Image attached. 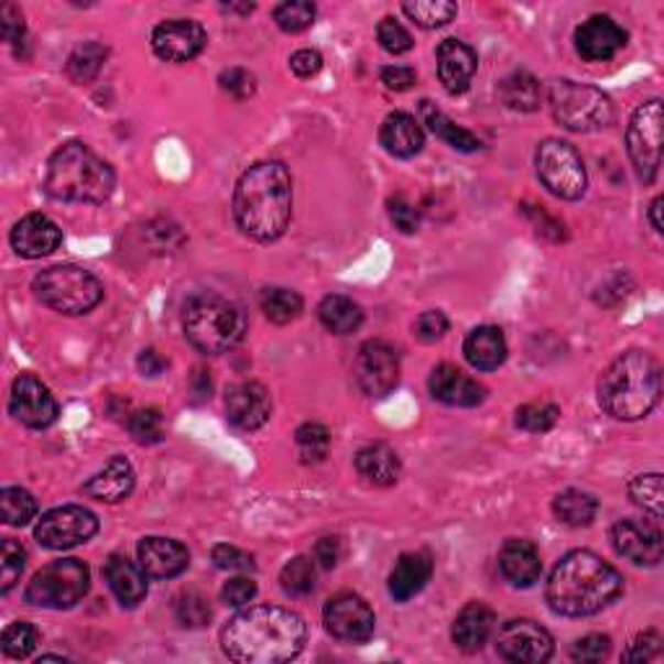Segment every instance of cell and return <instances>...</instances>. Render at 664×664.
<instances>
[{
	"label": "cell",
	"instance_id": "1",
	"mask_svg": "<svg viewBox=\"0 0 664 664\" xmlns=\"http://www.w3.org/2000/svg\"><path fill=\"white\" fill-rule=\"evenodd\" d=\"M306 644L302 616L275 605H254L237 612L221 631L224 654L239 664H281Z\"/></svg>",
	"mask_w": 664,
	"mask_h": 664
},
{
	"label": "cell",
	"instance_id": "2",
	"mask_svg": "<svg viewBox=\"0 0 664 664\" xmlns=\"http://www.w3.org/2000/svg\"><path fill=\"white\" fill-rule=\"evenodd\" d=\"M294 189L281 162H258L247 170L233 189V218L250 239L273 242L289 229Z\"/></svg>",
	"mask_w": 664,
	"mask_h": 664
},
{
	"label": "cell",
	"instance_id": "3",
	"mask_svg": "<svg viewBox=\"0 0 664 664\" xmlns=\"http://www.w3.org/2000/svg\"><path fill=\"white\" fill-rule=\"evenodd\" d=\"M623 592V576L592 551H572L553 568L545 597L553 612L587 618L610 608Z\"/></svg>",
	"mask_w": 664,
	"mask_h": 664
},
{
	"label": "cell",
	"instance_id": "4",
	"mask_svg": "<svg viewBox=\"0 0 664 664\" xmlns=\"http://www.w3.org/2000/svg\"><path fill=\"white\" fill-rule=\"evenodd\" d=\"M600 405L616 421H641L654 411L662 395V367L646 350H629L605 369Z\"/></svg>",
	"mask_w": 664,
	"mask_h": 664
},
{
	"label": "cell",
	"instance_id": "5",
	"mask_svg": "<svg viewBox=\"0 0 664 664\" xmlns=\"http://www.w3.org/2000/svg\"><path fill=\"white\" fill-rule=\"evenodd\" d=\"M45 189L55 200L99 206L115 193V170L86 143L70 141L50 156Z\"/></svg>",
	"mask_w": 664,
	"mask_h": 664
},
{
	"label": "cell",
	"instance_id": "6",
	"mask_svg": "<svg viewBox=\"0 0 664 664\" xmlns=\"http://www.w3.org/2000/svg\"><path fill=\"white\" fill-rule=\"evenodd\" d=\"M185 338L200 353L218 356L226 353L244 338L247 333V315L242 306L229 302L218 294H200L193 296L185 306Z\"/></svg>",
	"mask_w": 664,
	"mask_h": 664
},
{
	"label": "cell",
	"instance_id": "7",
	"mask_svg": "<svg viewBox=\"0 0 664 664\" xmlns=\"http://www.w3.org/2000/svg\"><path fill=\"white\" fill-rule=\"evenodd\" d=\"M32 289L42 304L68 317L89 315L94 306L105 298L101 283L89 270L78 265H53L42 270Z\"/></svg>",
	"mask_w": 664,
	"mask_h": 664
},
{
	"label": "cell",
	"instance_id": "8",
	"mask_svg": "<svg viewBox=\"0 0 664 664\" xmlns=\"http://www.w3.org/2000/svg\"><path fill=\"white\" fill-rule=\"evenodd\" d=\"M548 105L560 126L574 133H592L616 120V107L608 94L576 81H553L548 86Z\"/></svg>",
	"mask_w": 664,
	"mask_h": 664
},
{
	"label": "cell",
	"instance_id": "9",
	"mask_svg": "<svg viewBox=\"0 0 664 664\" xmlns=\"http://www.w3.org/2000/svg\"><path fill=\"white\" fill-rule=\"evenodd\" d=\"M89 566L78 558L55 560L34 574L26 587V602L34 608L68 610L78 605L89 592Z\"/></svg>",
	"mask_w": 664,
	"mask_h": 664
},
{
	"label": "cell",
	"instance_id": "10",
	"mask_svg": "<svg viewBox=\"0 0 664 664\" xmlns=\"http://www.w3.org/2000/svg\"><path fill=\"white\" fill-rule=\"evenodd\" d=\"M537 177L551 195L560 200H579L587 193V170L579 151L572 143L548 138L537 145L535 153Z\"/></svg>",
	"mask_w": 664,
	"mask_h": 664
},
{
	"label": "cell",
	"instance_id": "11",
	"mask_svg": "<svg viewBox=\"0 0 664 664\" xmlns=\"http://www.w3.org/2000/svg\"><path fill=\"white\" fill-rule=\"evenodd\" d=\"M99 532V520L89 509L68 507L50 509L47 514H42V520L34 527V540L47 551H68L76 545L89 543V540Z\"/></svg>",
	"mask_w": 664,
	"mask_h": 664
},
{
	"label": "cell",
	"instance_id": "12",
	"mask_svg": "<svg viewBox=\"0 0 664 664\" xmlns=\"http://www.w3.org/2000/svg\"><path fill=\"white\" fill-rule=\"evenodd\" d=\"M629 156L636 174L644 182H654L662 164V101L652 99L641 105L631 117L629 135Z\"/></svg>",
	"mask_w": 664,
	"mask_h": 664
},
{
	"label": "cell",
	"instance_id": "13",
	"mask_svg": "<svg viewBox=\"0 0 664 664\" xmlns=\"http://www.w3.org/2000/svg\"><path fill=\"white\" fill-rule=\"evenodd\" d=\"M356 382L369 398H387L400 382V356L387 340H367L353 363Z\"/></svg>",
	"mask_w": 664,
	"mask_h": 664
},
{
	"label": "cell",
	"instance_id": "14",
	"mask_svg": "<svg viewBox=\"0 0 664 664\" xmlns=\"http://www.w3.org/2000/svg\"><path fill=\"white\" fill-rule=\"evenodd\" d=\"M496 652L514 664H543L553 656V636L535 620H509L496 636Z\"/></svg>",
	"mask_w": 664,
	"mask_h": 664
},
{
	"label": "cell",
	"instance_id": "15",
	"mask_svg": "<svg viewBox=\"0 0 664 664\" xmlns=\"http://www.w3.org/2000/svg\"><path fill=\"white\" fill-rule=\"evenodd\" d=\"M323 616L325 629L338 641H346V644H363V641L374 636V610H371L359 595H335L333 600L325 605Z\"/></svg>",
	"mask_w": 664,
	"mask_h": 664
},
{
	"label": "cell",
	"instance_id": "16",
	"mask_svg": "<svg viewBox=\"0 0 664 664\" xmlns=\"http://www.w3.org/2000/svg\"><path fill=\"white\" fill-rule=\"evenodd\" d=\"M9 411L26 428H47L57 421V400L34 374H21L11 387Z\"/></svg>",
	"mask_w": 664,
	"mask_h": 664
},
{
	"label": "cell",
	"instance_id": "17",
	"mask_svg": "<svg viewBox=\"0 0 664 664\" xmlns=\"http://www.w3.org/2000/svg\"><path fill=\"white\" fill-rule=\"evenodd\" d=\"M208 34L198 21L193 19H170L162 21L151 34L153 53L166 63H187L198 57L206 47Z\"/></svg>",
	"mask_w": 664,
	"mask_h": 664
},
{
	"label": "cell",
	"instance_id": "18",
	"mask_svg": "<svg viewBox=\"0 0 664 664\" xmlns=\"http://www.w3.org/2000/svg\"><path fill=\"white\" fill-rule=\"evenodd\" d=\"M612 545L618 556L636 566H656L662 560V530L652 520H623L612 527Z\"/></svg>",
	"mask_w": 664,
	"mask_h": 664
},
{
	"label": "cell",
	"instance_id": "19",
	"mask_svg": "<svg viewBox=\"0 0 664 664\" xmlns=\"http://www.w3.org/2000/svg\"><path fill=\"white\" fill-rule=\"evenodd\" d=\"M273 413L270 392L260 382H239L226 392V418L239 432H258Z\"/></svg>",
	"mask_w": 664,
	"mask_h": 664
},
{
	"label": "cell",
	"instance_id": "20",
	"mask_svg": "<svg viewBox=\"0 0 664 664\" xmlns=\"http://www.w3.org/2000/svg\"><path fill=\"white\" fill-rule=\"evenodd\" d=\"M576 53L587 63H605L616 57L629 42V32L610 17H592L576 29Z\"/></svg>",
	"mask_w": 664,
	"mask_h": 664
},
{
	"label": "cell",
	"instance_id": "21",
	"mask_svg": "<svg viewBox=\"0 0 664 664\" xmlns=\"http://www.w3.org/2000/svg\"><path fill=\"white\" fill-rule=\"evenodd\" d=\"M61 226L42 214H29L11 229V247L26 260L47 258L61 247Z\"/></svg>",
	"mask_w": 664,
	"mask_h": 664
},
{
	"label": "cell",
	"instance_id": "22",
	"mask_svg": "<svg viewBox=\"0 0 664 664\" xmlns=\"http://www.w3.org/2000/svg\"><path fill=\"white\" fill-rule=\"evenodd\" d=\"M428 390H432L434 400L451 407H476L486 400V387L451 363H442L432 371Z\"/></svg>",
	"mask_w": 664,
	"mask_h": 664
},
{
	"label": "cell",
	"instance_id": "23",
	"mask_svg": "<svg viewBox=\"0 0 664 664\" xmlns=\"http://www.w3.org/2000/svg\"><path fill=\"white\" fill-rule=\"evenodd\" d=\"M138 564L149 579H174L189 566V553L170 537H145L138 545Z\"/></svg>",
	"mask_w": 664,
	"mask_h": 664
},
{
	"label": "cell",
	"instance_id": "24",
	"mask_svg": "<svg viewBox=\"0 0 664 664\" xmlns=\"http://www.w3.org/2000/svg\"><path fill=\"white\" fill-rule=\"evenodd\" d=\"M436 61H439V78L447 94L467 91L478 70L476 50L459 40H444L436 50Z\"/></svg>",
	"mask_w": 664,
	"mask_h": 664
},
{
	"label": "cell",
	"instance_id": "25",
	"mask_svg": "<svg viewBox=\"0 0 664 664\" xmlns=\"http://www.w3.org/2000/svg\"><path fill=\"white\" fill-rule=\"evenodd\" d=\"M496 629V616L491 608H486L483 602H470L459 610V616L455 618V625H451V641H455L457 649L472 654L480 652L488 644V639L493 636Z\"/></svg>",
	"mask_w": 664,
	"mask_h": 664
},
{
	"label": "cell",
	"instance_id": "26",
	"mask_svg": "<svg viewBox=\"0 0 664 664\" xmlns=\"http://www.w3.org/2000/svg\"><path fill=\"white\" fill-rule=\"evenodd\" d=\"M105 579L122 608H138V605L145 600V592H149V584H145V572L141 564L135 566L133 560L120 556V553L109 556L105 564Z\"/></svg>",
	"mask_w": 664,
	"mask_h": 664
},
{
	"label": "cell",
	"instance_id": "27",
	"mask_svg": "<svg viewBox=\"0 0 664 664\" xmlns=\"http://www.w3.org/2000/svg\"><path fill=\"white\" fill-rule=\"evenodd\" d=\"M499 568L509 584L527 589L543 574V560L530 540H507L499 553Z\"/></svg>",
	"mask_w": 664,
	"mask_h": 664
},
{
	"label": "cell",
	"instance_id": "28",
	"mask_svg": "<svg viewBox=\"0 0 664 664\" xmlns=\"http://www.w3.org/2000/svg\"><path fill=\"white\" fill-rule=\"evenodd\" d=\"M379 141H382L384 151L392 153V156L411 159L423 151L426 135H423V128L413 115L392 112L384 117L382 128H379Z\"/></svg>",
	"mask_w": 664,
	"mask_h": 664
},
{
	"label": "cell",
	"instance_id": "29",
	"mask_svg": "<svg viewBox=\"0 0 664 664\" xmlns=\"http://www.w3.org/2000/svg\"><path fill=\"white\" fill-rule=\"evenodd\" d=\"M135 488V472L133 465L126 457H112L105 465V470L97 472L91 480L84 483V493L89 499L105 501V503H117L128 499Z\"/></svg>",
	"mask_w": 664,
	"mask_h": 664
},
{
	"label": "cell",
	"instance_id": "30",
	"mask_svg": "<svg viewBox=\"0 0 664 664\" xmlns=\"http://www.w3.org/2000/svg\"><path fill=\"white\" fill-rule=\"evenodd\" d=\"M434 574V560L428 553H403L390 574V595L398 602H407L411 597L423 592Z\"/></svg>",
	"mask_w": 664,
	"mask_h": 664
},
{
	"label": "cell",
	"instance_id": "31",
	"mask_svg": "<svg viewBox=\"0 0 664 664\" xmlns=\"http://www.w3.org/2000/svg\"><path fill=\"white\" fill-rule=\"evenodd\" d=\"M465 359L478 371H496L507 361V340L499 327H476L465 338Z\"/></svg>",
	"mask_w": 664,
	"mask_h": 664
},
{
	"label": "cell",
	"instance_id": "32",
	"mask_svg": "<svg viewBox=\"0 0 664 664\" xmlns=\"http://www.w3.org/2000/svg\"><path fill=\"white\" fill-rule=\"evenodd\" d=\"M356 470H359V476L363 480H369L371 486L387 488L398 483L403 465H400V457L395 449L377 442V444H369V447H363L359 455H356Z\"/></svg>",
	"mask_w": 664,
	"mask_h": 664
},
{
	"label": "cell",
	"instance_id": "33",
	"mask_svg": "<svg viewBox=\"0 0 664 664\" xmlns=\"http://www.w3.org/2000/svg\"><path fill=\"white\" fill-rule=\"evenodd\" d=\"M421 117H423V126L432 130L439 141L447 143L449 149L465 151V153L480 149V138L476 133H470V130L459 128L457 122H451L439 107L432 105V101L426 99L421 101Z\"/></svg>",
	"mask_w": 664,
	"mask_h": 664
},
{
	"label": "cell",
	"instance_id": "34",
	"mask_svg": "<svg viewBox=\"0 0 664 664\" xmlns=\"http://www.w3.org/2000/svg\"><path fill=\"white\" fill-rule=\"evenodd\" d=\"M499 97L509 109L516 112H535L543 105V84L527 70H516L509 78H503L499 86Z\"/></svg>",
	"mask_w": 664,
	"mask_h": 664
},
{
	"label": "cell",
	"instance_id": "35",
	"mask_svg": "<svg viewBox=\"0 0 664 664\" xmlns=\"http://www.w3.org/2000/svg\"><path fill=\"white\" fill-rule=\"evenodd\" d=\"M319 323H323L333 335H350L356 333L363 323L361 306L348 296H325L317 309Z\"/></svg>",
	"mask_w": 664,
	"mask_h": 664
},
{
	"label": "cell",
	"instance_id": "36",
	"mask_svg": "<svg viewBox=\"0 0 664 664\" xmlns=\"http://www.w3.org/2000/svg\"><path fill=\"white\" fill-rule=\"evenodd\" d=\"M553 514L558 516V522L568 524V527H587L597 516V499L587 491L568 488V491L558 493L556 501H553Z\"/></svg>",
	"mask_w": 664,
	"mask_h": 664
},
{
	"label": "cell",
	"instance_id": "37",
	"mask_svg": "<svg viewBox=\"0 0 664 664\" xmlns=\"http://www.w3.org/2000/svg\"><path fill=\"white\" fill-rule=\"evenodd\" d=\"M260 304H262V312H265V317L275 325L294 323L304 309V298L291 289H268L265 294H262Z\"/></svg>",
	"mask_w": 664,
	"mask_h": 664
},
{
	"label": "cell",
	"instance_id": "38",
	"mask_svg": "<svg viewBox=\"0 0 664 664\" xmlns=\"http://www.w3.org/2000/svg\"><path fill=\"white\" fill-rule=\"evenodd\" d=\"M105 61H107V47H101L99 42H86V45L73 50L65 70H68V76L76 84H89L99 76Z\"/></svg>",
	"mask_w": 664,
	"mask_h": 664
},
{
	"label": "cell",
	"instance_id": "39",
	"mask_svg": "<svg viewBox=\"0 0 664 664\" xmlns=\"http://www.w3.org/2000/svg\"><path fill=\"white\" fill-rule=\"evenodd\" d=\"M403 11L421 29H439L457 17V3H449V0H415V3H405Z\"/></svg>",
	"mask_w": 664,
	"mask_h": 664
},
{
	"label": "cell",
	"instance_id": "40",
	"mask_svg": "<svg viewBox=\"0 0 664 664\" xmlns=\"http://www.w3.org/2000/svg\"><path fill=\"white\" fill-rule=\"evenodd\" d=\"M317 584V564L306 556H296L294 560H289L281 572V587L283 592L291 597H304L309 592H315Z\"/></svg>",
	"mask_w": 664,
	"mask_h": 664
},
{
	"label": "cell",
	"instance_id": "41",
	"mask_svg": "<svg viewBox=\"0 0 664 664\" xmlns=\"http://www.w3.org/2000/svg\"><path fill=\"white\" fill-rule=\"evenodd\" d=\"M0 516L11 527H24L36 516L34 496L24 488H3L0 493Z\"/></svg>",
	"mask_w": 664,
	"mask_h": 664
},
{
	"label": "cell",
	"instance_id": "42",
	"mask_svg": "<svg viewBox=\"0 0 664 664\" xmlns=\"http://www.w3.org/2000/svg\"><path fill=\"white\" fill-rule=\"evenodd\" d=\"M629 496L636 507H641L652 516L664 514V493H662L660 472H646V476L633 478L629 483Z\"/></svg>",
	"mask_w": 664,
	"mask_h": 664
},
{
	"label": "cell",
	"instance_id": "43",
	"mask_svg": "<svg viewBox=\"0 0 664 664\" xmlns=\"http://www.w3.org/2000/svg\"><path fill=\"white\" fill-rule=\"evenodd\" d=\"M296 447L304 465L323 462L327 451H330V432L323 423H304L296 432Z\"/></svg>",
	"mask_w": 664,
	"mask_h": 664
},
{
	"label": "cell",
	"instance_id": "44",
	"mask_svg": "<svg viewBox=\"0 0 664 664\" xmlns=\"http://www.w3.org/2000/svg\"><path fill=\"white\" fill-rule=\"evenodd\" d=\"M273 19H275V24L283 29V32L302 34L312 24H315L317 6L309 3V0H289V3L275 6Z\"/></svg>",
	"mask_w": 664,
	"mask_h": 664
},
{
	"label": "cell",
	"instance_id": "45",
	"mask_svg": "<svg viewBox=\"0 0 664 664\" xmlns=\"http://www.w3.org/2000/svg\"><path fill=\"white\" fill-rule=\"evenodd\" d=\"M558 418H560V407L556 403H545V400H540V403L522 405L520 411H516L514 423L522 428V432L545 434L556 426Z\"/></svg>",
	"mask_w": 664,
	"mask_h": 664
},
{
	"label": "cell",
	"instance_id": "46",
	"mask_svg": "<svg viewBox=\"0 0 664 664\" xmlns=\"http://www.w3.org/2000/svg\"><path fill=\"white\" fill-rule=\"evenodd\" d=\"M128 428L138 444L151 447L164 439V415L159 407H141L128 418Z\"/></svg>",
	"mask_w": 664,
	"mask_h": 664
},
{
	"label": "cell",
	"instance_id": "47",
	"mask_svg": "<svg viewBox=\"0 0 664 664\" xmlns=\"http://www.w3.org/2000/svg\"><path fill=\"white\" fill-rule=\"evenodd\" d=\"M26 566V551L21 548L17 540L6 537L3 545H0V592L9 595L13 589V584L19 581L21 572Z\"/></svg>",
	"mask_w": 664,
	"mask_h": 664
},
{
	"label": "cell",
	"instance_id": "48",
	"mask_svg": "<svg viewBox=\"0 0 664 664\" xmlns=\"http://www.w3.org/2000/svg\"><path fill=\"white\" fill-rule=\"evenodd\" d=\"M36 639H40V633L32 623H26V620H17V623H11L9 629L3 631V654L11 656V660H24L34 652Z\"/></svg>",
	"mask_w": 664,
	"mask_h": 664
},
{
	"label": "cell",
	"instance_id": "49",
	"mask_svg": "<svg viewBox=\"0 0 664 664\" xmlns=\"http://www.w3.org/2000/svg\"><path fill=\"white\" fill-rule=\"evenodd\" d=\"M174 612H177V620L185 625V629H203V625L210 623V616H214L208 600L198 592L182 595Z\"/></svg>",
	"mask_w": 664,
	"mask_h": 664
},
{
	"label": "cell",
	"instance_id": "50",
	"mask_svg": "<svg viewBox=\"0 0 664 664\" xmlns=\"http://www.w3.org/2000/svg\"><path fill=\"white\" fill-rule=\"evenodd\" d=\"M377 40L390 55H403V53H407V50H413L411 32H407V29L392 17L379 21Z\"/></svg>",
	"mask_w": 664,
	"mask_h": 664
},
{
	"label": "cell",
	"instance_id": "51",
	"mask_svg": "<svg viewBox=\"0 0 664 664\" xmlns=\"http://www.w3.org/2000/svg\"><path fill=\"white\" fill-rule=\"evenodd\" d=\"M210 558H214L216 568H221V572H254V558L250 553L233 548V545H216L214 553H210Z\"/></svg>",
	"mask_w": 664,
	"mask_h": 664
},
{
	"label": "cell",
	"instance_id": "52",
	"mask_svg": "<svg viewBox=\"0 0 664 664\" xmlns=\"http://www.w3.org/2000/svg\"><path fill=\"white\" fill-rule=\"evenodd\" d=\"M664 641L660 636V631H644L633 639V644L629 646V652L623 654L625 662H652L662 656V646Z\"/></svg>",
	"mask_w": 664,
	"mask_h": 664
},
{
	"label": "cell",
	"instance_id": "53",
	"mask_svg": "<svg viewBox=\"0 0 664 664\" xmlns=\"http://www.w3.org/2000/svg\"><path fill=\"white\" fill-rule=\"evenodd\" d=\"M610 654V639L602 633H592V636H584L572 646V656L581 664H595L602 662Z\"/></svg>",
	"mask_w": 664,
	"mask_h": 664
},
{
	"label": "cell",
	"instance_id": "54",
	"mask_svg": "<svg viewBox=\"0 0 664 664\" xmlns=\"http://www.w3.org/2000/svg\"><path fill=\"white\" fill-rule=\"evenodd\" d=\"M218 84H221V89L226 94H231L233 99H250L254 94V89H258V81H254V76L244 68L224 70L221 78H218Z\"/></svg>",
	"mask_w": 664,
	"mask_h": 664
},
{
	"label": "cell",
	"instance_id": "55",
	"mask_svg": "<svg viewBox=\"0 0 664 664\" xmlns=\"http://www.w3.org/2000/svg\"><path fill=\"white\" fill-rule=\"evenodd\" d=\"M413 330H415V338H418V340H423V342H436V340H442L444 335L449 333V319L439 309L423 312V315L418 319H415Z\"/></svg>",
	"mask_w": 664,
	"mask_h": 664
},
{
	"label": "cell",
	"instance_id": "56",
	"mask_svg": "<svg viewBox=\"0 0 664 664\" xmlns=\"http://www.w3.org/2000/svg\"><path fill=\"white\" fill-rule=\"evenodd\" d=\"M390 218L403 233L418 231V226H421L418 208H415L413 203H407L403 195H395V198L390 200Z\"/></svg>",
	"mask_w": 664,
	"mask_h": 664
},
{
	"label": "cell",
	"instance_id": "57",
	"mask_svg": "<svg viewBox=\"0 0 664 664\" xmlns=\"http://www.w3.org/2000/svg\"><path fill=\"white\" fill-rule=\"evenodd\" d=\"M254 595H258V584H254L252 579H247V576L229 579L221 589V600L226 605H231V608H242V605L250 602Z\"/></svg>",
	"mask_w": 664,
	"mask_h": 664
},
{
	"label": "cell",
	"instance_id": "58",
	"mask_svg": "<svg viewBox=\"0 0 664 664\" xmlns=\"http://www.w3.org/2000/svg\"><path fill=\"white\" fill-rule=\"evenodd\" d=\"M0 34H3L6 42L17 45V42H24L26 36V26H24V17L17 6L6 3L3 11H0Z\"/></svg>",
	"mask_w": 664,
	"mask_h": 664
},
{
	"label": "cell",
	"instance_id": "59",
	"mask_svg": "<svg viewBox=\"0 0 664 664\" xmlns=\"http://www.w3.org/2000/svg\"><path fill=\"white\" fill-rule=\"evenodd\" d=\"M342 558V540L335 537V535H327V537H319L317 545H315V564L319 568H325V572H330V568H335L340 564Z\"/></svg>",
	"mask_w": 664,
	"mask_h": 664
},
{
	"label": "cell",
	"instance_id": "60",
	"mask_svg": "<svg viewBox=\"0 0 664 664\" xmlns=\"http://www.w3.org/2000/svg\"><path fill=\"white\" fill-rule=\"evenodd\" d=\"M323 55L317 50H298V53L291 55V70L296 73L298 78H312L323 70Z\"/></svg>",
	"mask_w": 664,
	"mask_h": 664
},
{
	"label": "cell",
	"instance_id": "61",
	"mask_svg": "<svg viewBox=\"0 0 664 664\" xmlns=\"http://www.w3.org/2000/svg\"><path fill=\"white\" fill-rule=\"evenodd\" d=\"M382 84L390 91H407L415 84V70L407 65H387L382 68Z\"/></svg>",
	"mask_w": 664,
	"mask_h": 664
},
{
	"label": "cell",
	"instance_id": "62",
	"mask_svg": "<svg viewBox=\"0 0 664 664\" xmlns=\"http://www.w3.org/2000/svg\"><path fill=\"white\" fill-rule=\"evenodd\" d=\"M527 216L535 221L537 231L545 233V237H551L553 242H560V239H566V231H564V224H558L556 218H551L548 214H545L543 208H527Z\"/></svg>",
	"mask_w": 664,
	"mask_h": 664
},
{
	"label": "cell",
	"instance_id": "63",
	"mask_svg": "<svg viewBox=\"0 0 664 664\" xmlns=\"http://www.w3.org/2000/svg\"><path fill=\"white\" fill-rule=\"evenodd\" d=\"M166 367H170V361L162 359L159 350H153V348L143 350V353L138 356V369H141L145 377H159L162 371H166Z\"/></svg>",
	"mask_w": 664,
	"mask_h": 664
},
{
	"label": "cell",
	"instance_id": "64",
	"mask_svg": "<svg viewBox=\"0 0 664 664\" xmlns=\"http://www.w3.org/2000/svg\"><path fill=\"white\" fill-rule=\"evenodd\" d=\"M660 214H662V198H654L652 208H649V221H652V229H654V231H662Z\"/></svg>",
	"mask_w": 664,
	"mask_h": 664
}]
</instances>
